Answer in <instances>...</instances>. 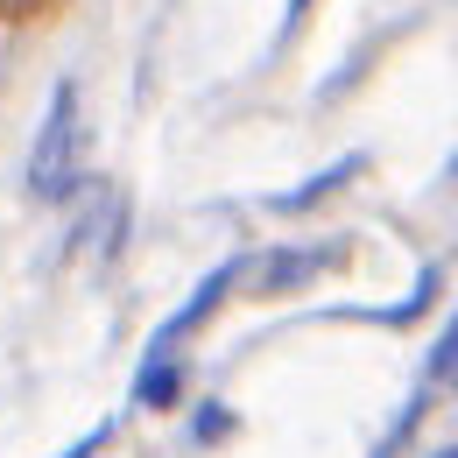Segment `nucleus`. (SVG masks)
Returning <instances> with one entry per match:
<instances>
[{
    "instance_id": "obj_1",
    "label": "nucleus",
    "mask_w": 458,
    "mask_h": 458,
    "mask_svg": "<svg viewBox=\"0 0 458 458\" xmlns=\"http://www.w3.org/2000/svg\"><path fill=\"white\" fill-rule=\"evenodd\" d=\"M71 183H78V85L64 78L36 127V148H29V191L57 205V198H71Z\"/></svg>"
},
{
    "instance_id": "obj_2",
    "label": "nucleus",
    "mask_w": 458,
    "mask_h": 458,
    "mask_svg": "<svg viewBox=\"0 0 458 458\" xmlns=\"http://www.w3.org/2000/svg\"><path fill=\"white\" fill-rule=\"evenodd\" d=\"M233 276H240V268H212V276H205V283L191 289V303H183V310H176L170 325H163V332H156V339H148V360H170V345L183 339V332H198V325H205V318H212V310H219V296H226V289H233Z\"/></svg>"
},
{
    "instance_id": "obj_3",
    "label": "nucleus",
    "mask_w": 458,
    "mask_h": 458,
    "mask_svg": "<svg viewBox=\"0 0 458 458\" xmlns=\"http://www.w3.org/2000/svg\"><path fill=\"white\" fill-rule=\"evenodd\" d=\"M345 176H360V156H339L332 170H318L310 183H296V191H283V198H276V212H303V205H318V198H332V191H339Z\"/></svg>"
},
{
    "instance_id": "obj_4",
    "label": "nucleus",
    "mask_w": 458,
    "mask_h": 458,
    "mask_svg": "<svg viewBox=\"0 0 458 458\" xmlns=\"http://www.w3.org/2000/svg\"><path fill=\"white\" fill-rule=\"evenodd\" d=\"M170 395H176V367H170V360H148V374L134 381V402L156 409V402H170Z\"/></svg>"
},
{
    "instance_id": "obj_5",
    "label": "nucleus",
    "mask_w": 458,
    "mask_h": 458,
    "mask_svg": "<svg viewBox=\"0 0 458 458\" xmlns=\"http://www.w3.org/2000/svg\"><path fill=\"white\" fill-rule=\"evenodd\" d=\"M430 381H458V318H452V332L437 339V352H430Z\"/></svg>"
},
{
    "instance_id": "obj_6",
    "label": "nucleus",
    "mask_w": 458,
    "mask_h": 458,
    "mask_svg": "<svg viewBox=\"0 0 458 458\" xmlns=\"http://www.w3.org/2000/svg\"><path fill=\"white\" fill-rule=\"evenodd\" d=\"M318 261H325V254H283V261L268 268V289H283V283H303V276H310Z\"/></svg>"
},
{
    "instance_id": "obj_7",
    "label": "nucleus",
    "mask_w": 458,
    "mask_h": 458,
    "mask_svg": "<svg viewBox=\"0 0 458 458\" xmlns=\"http://www.w3.org/2000/svg\"><path fill=\"white\" fill-rule=\"evenodd\" d=\"M106 437H114V430H106V423H99V430H85V437H78V445H71V452H57V458H92V452H99V445H106Z\"/></svg>"
},
{
    "instance_id": "obj_8",
    "label": "nucleus",
    "mask_w": 458,
    "mask_h": 458,
    "mask_svg": "<svg viewBox=\"0 0 458 458\" xmlns=\"http://www.w3.org/2000/svg\"><path fill=\"white\" fill-rule=\"evenodd\" d=\"M303 7H310V0H289V14H283V36L296 29V21H303Z\"/></svg>"
},
{
    "instance_id": "obj_9",
    "label": "nucleus",
    "mask_w": 458,
    "mask_h": 458,
    "mask_svg": "<svg viewBox=\"0 0 458 458\" xmlns=\"http://www.w3.org/2000/svg\"><path fill=\"white\" fill-rule=\"evenodd\" d=\"M29 7H36V0H0V14H29Z\"/></svg>"
},
{
    "instance_id": "obj_10",
    "label": "nucleus",
    "mask_w": 458,
    "mask_h": 458,
    "mask_svg": "<svg viewBox=\"0 0 458 458\" xmlns=\"http://www.w3.org/2000/svg\"><path fill=\"white\" fill-rule=\"evenodd\" d=\"M437 458H458V445H452V452H437Z\"/></svg>"
}]
</instances>
